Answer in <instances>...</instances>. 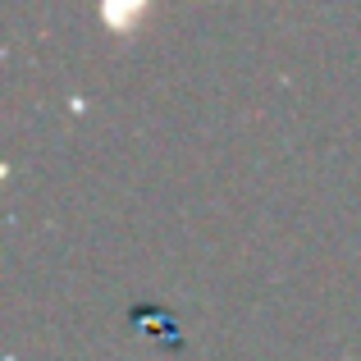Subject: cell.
Returning a JSON list of instances; mask_svg holds the SVG:
<instances>
[{
  "label": "cell",
  "mask_w": 361,
  "mask_h": 361,
  "mask_svg": "<svg viewBox=\"0 0 361 361\" xmlns=\"http://www.w3.org/2000/svg\"><path fill=\"white\" fill-rule=\"evenodd\" d=\"M151 9H142V5H133V9H123V5H101V18H106L110 27H115L119 37H128V27L137 23V18H147Z\"/></svg>",
  "instance_id": "cell-1"
}]
</instances>
